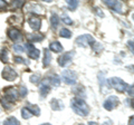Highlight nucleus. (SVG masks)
Segmentation results:
<instances>
[{
  "mask_svg": "<svg viewBox=\"0 0 134 125\" xmlns=\"http://www.w3.org/2000/svg\"><path fill=\"white\" fill-rule=\"evenodd\" d=\"M70 106H72L75 113L78 114L79 116H87L90 113L88 106H87L85 101H83L82 98H77V97L73 98L72 102H70Z\"/></svg>",
  "mask_w": 134,
  "mask_h": 125,
  "instance_id": "f257e3e1",
  "label": "nucleus"
},
{
  "mask_svg": "<svg viewBox=\"0 0 134 125\" xmlns=\"http://www.w3.org/2000/svg\"><path fill=\"white\" fill-rule=\"evenodd\" d=\"M107 84L110 85L112 88H114L115 90L120 92V93H123V92L127 88V84L125 82H123V79H121L119 77H113V78H110L107 81Z\"/></svg>",
  "mask_w": 134,
  "mask_h": 125,
  "instance_id": "f03ea898",
  "label": "nucleus"
},
{
  "mask_svg": "<svg viewBox=\"0 0 134 125\" xmlns=\"http://www.w3.org/2000/svg\"><path fill=\"white\" fill-rule=\"evenodd\" d=\"M62 79L64 83H66L67 85L76 84V81H77L76 73L73 72V70H64V72L62 73Z\"/></svg>",
  "mask_w": 134,
  "mask_h": 125,
  "instance_id": "7ed1b4c3",
  "label": "nucleus"
},
{
  "mask_svg": "<svg viewBox=\"0 0 134 125\" xmlns=\"http://www.w3.org/2000/svg\"><path fill=\"white\" fill-rule=\"evenodd\" d=\"M74 50H70V52H67L65 54H63L58 57V65L60 67H65V66L69 65L73 60V57H74Z\"/></svg>",
  "mask_w": 134,
  "mask_h": 125,
  "instance_id": "20e7f679",
  "label": "nucleus"
},
{
  "mask_svg": "<svg viewBox=\"0 0 134 125\" xmlns=\"http://www.w3.org/2000/svg\"><path fill=\"white\" fill-rule=\"evenodd\" d=\"M75 43H76V45L81 46V47H86V46H88V45L94 46L95 40L91 35H83V36H79Z\"/></svg>",
  "mask_w": 134,
  "mask_h": 125,
  "instance_id": "39448f33",
  "label": "nucleus"
},
{
  "mask_svg": "<svg viewBox=\"0 0 134 125\" xmlns=\"http://www.w3.org/2000/svg\"><path fill=\"white\" fill-rule=\"evenodd\" d=\"M17 73L14 68H11L10 66H6L5 68L2 70V78H5L6 81H9V82H12L15 81L17 78Z\"/></svg>",
  "mask_w": 134,
  "mask_h": 125,
  "instance_id": "423d86ee",
  "label": "nucleus"
},
{
  "mask_svg": "<svg viewBox=\"0 0 134 125\" xmlns=\"http://www.w3.org/2000/svg\"><path fill=\"white\" fill-rule=\"evenodd\" d=\"M119 103H120V101H119V98H117L116 96H110L105 102H104V108L105 110H107V111H112V110H114V108L119 105Z\"/></svg>",
  "mask_w": 134,
  "mask_h": 125,
  "instance_id": "0eeeda50",
  "label": "nucleus"
},
{
  "mask_svg": "<svg viewBox=\"0 0 134 125\" xmlns=\"http://www.w3.org/2000/svg\"><path fill=\"white\" fill-rule=\"evenodd\" d=\"M8 101H10L11 103H14V101H16L18 98V90H17L15 87H7L5 89V96Z\"/></svg>",
  "mask_w": 134,
  "mask_h": 125,
  "instance_id": "6e6552de",
  "label": "nucleus"
},
{
  "mask_svg": "<svg viewBox=\"0 0 134 125\" xmlns=\"http://www.w3.org/2000/svg\"><path fill=\"white\" fill-rule=\"evenodd\" d=\"M26 49H27V53H28L29 57L32 58V59H38V57L40 55V52L32 44H30V43L26 44Z\"/></svg>",
  "mask_w": 134,
  "mask_h": 125,
  "instance_id": "1a4fd4ad",
  "label": "nucleus"
},
{
  "mask_svg": "<svg viewBox=\"0 0 134 125\" xmlns=\"http://www.w3.org/2000/svg\"><path fill=\"white\" fill-rule=\"evenodd\" d=\"M105 5L108 6L111 8V9L113 11H115L117 12V14H121L122 12V2H120V1H111V0H105Z\"/></svg>",
  "mask_w": 134,
  "mask_h": 125,
  "instance_id": "9d476101",
  "label": "nucleus"
},
{
  "mask_svg": "<svg viewBox=\"0 0 134 125\" xmlns=\"http://www.w3.org/2000/svg\"><path fill=\"white\" fill-rule=\"evenodd\" d=\"M8 37L11 39V40H14V41H19V40H21V32H20L19 29H17V28H10L9 30H8Z\"/></svg>",
  "mask_w": 134,
  "mask_h": 125,
  "instance_id": "9b49d317",
  "label": "nucleus"
},
{
  "mask_svg": "<svg viewBox=\"0 0 134 125\" xmlns=\"http://www.w3.org/2000/svg\"><path fill=\"white\" fill-rule=\"evenodd\" d=\"M28 22H29V26L31 27L32 30L37 31V30H39V29H40V26H41L40 18L36 17V16H31V17L28 19Z\"/></svg>",
  "mask_w": 134,
  "mask_h": 125,
  "instance_id": "f8f14e48",
  "label": "nucleus"
},
{
  "mask_svg": "<svg viewBox=\"0 0 134 125\" xmlns=\"http://www.w3.org/2000/svg\"><path fill=\"white\" fill-rule=\"evenodd\" d=\"M39 89H40L41 97H46V96H47V94H49V92H50V85H49V83H48V81L46 79V78L40 83Z\"/></svg>",
  "mask_w": 134,
  "mask_h": 125,
  "instance_id": "ddd939ff",
  "label": "nucleus"
},
{
  "mask_svg": "<svg viewBox=\"0 0 134 125\" xmlns=\"http://www.w3.org/2000/svg\"><path fill=\"white\" fill-rule=\"evenodd\" d=\"M46 79L48 81L49 85H52L54 87H58V86L60 85V79H59V77H58V75H56V74H50V75H48Z\"/></svg>",
  "mask_w": 134,
  "mask_h": 125,
  "instance_id": "4468645a",
  "label": "nucleus"
},
{
  "mask_svg": "<svg viewBox=\"0 0 134 125\" xmlns=\"http://www.w3.org/2000/svg\"><path fill=\"white\" fill-rule=\"evenodd\" d=\"M50 107L53 108L54 111H62L64 108V104L60 99H57V98H53L50 101Z\"/></svg>",
  "mask_w": 134,
  "mask_h": 125,
  "instance_id": "2eb2a0df",
  "label": "nucleus"
},
{
  "mask_svg": "<svg viewBox=\"0 0 134 125\" xmlns=\"http://www.w3.org/2000/svg\"><path fill=\"white\" fill-rule=\"evenodd\" d=\"M44 59H43V64H44V67H48L50 65V61H52V55L49 53V49L46 48L44 50Z\"/></svg>",
  "mask_w": 134,
  "mask_h": 125,
  "instance_id": "dca6fc26",
  "label": "nucleus"
},
{
  "mask_svg": "<svg viewBox=\"0 0 134 125\" xmlns=\"http://www.w3.org/2000/svg\"><path fill=\"white\" fill-rule=\"evenodd\" d=\"M49 48H50V50H53L54 53H62L63 52V46L60 43H58V41H53V43L49 45Z\"/></svg>",
  "mask_w": 134,
  "mask_h": 125,
  "instance_id": "f3484780",
  "label": "nucleus"
},
{
  "mask_svg": "<svg viewBox=\"0 0 134 125\" xmlns=\"http://www.w3.org/2000/svg\"><path fill=\"white\" fill-rule=\"evenodd\" d=\"M26 108L30 112L31 115H35V116H39L40 115V108L37 105H30V104H29Z\"/></svg>",
  "mask_w": 134,
  "mask_h": 125,
  "instance_id": "a211bd4d",
  "label": "nucleus"
},
{
  "mask_svg": "<svg viewBox=\"0 0 134 125\" xmlns=\"http://www.w3.org/2000/svg\"><path fill=\"white\" fill-rule=\"evenodd\" d=\"M50 25H52L53 29H56L58 25H59V17L56 14H53L52 17H50Z\"/></svg>",
  "mask_w": 134,
  "mask_h": 125,
  "instance_id": "6ab92c4d",
  "label": "nucleus"
},
{
  "mask_svg": "<svg viewBox=\"0 0 134 125\" xmlns=\"http://www.w3.org/2000/svg\"><path fill=\"white\" fill-rule=\"evenodd\" d=\"M3 125H20V122L16 117L11 116V117H8L5 122H3Z\"/></svg>",
  "mask_w": 134,
  "mask_h": 125,
  "instance_id": "aec40b11",
  "label": "nucleus"
},
{
  "mask_svg": "<svg viewBox=\"0 0 134 125\" xmlns=\"http://www.w3.org/2000/svg\"><path fill=\"white\" fill-rule=\"evenodd\" d=\"M8 59H9V53L7 49H2L0 52V60L2 62H8Z\"/></svg>",
  "mask_w": 134,
  "mask_h": 125,
  "instance_id": "412c9836",
  "label": "nucleus"
},
{
  "mask_svg": "<svg viewBox=\"0 0 134 125\" xmlns=\"http://www.w3.org/2000/svg\"><path fill=\"white\" fill-rule=\"evenodd\" d=\"M28 38H29V40H31L32 43H37V41H41V40H43L44 36L39 35V34H34V35H29Z\"/></svg>",
  "mask_w": 134,
  "mask_h": 125,
  "instance_id": "4be33fe9",
  "label": "nucleus"
},
{
  "mask_svg": "<svg viewBox=\"0 0 134 125\" xmlns=\"http://www.w3.org/2000/svg\"><path fill=\"white\" fill-rule=\"evenodd\" d=\"M59 36L63 37V38H70V37H72V32L67 28H62L59 31Z\"/></svg>",
  "mask_w": 134,
  "mask_h": 125,
  "instance_id": "5701e85b",
  "label": "nucleus"
},
{
  "mask_svg": "<svg viewBox=\"0 0 134 125\" xmlns=\"http://www.w3.org/2000/svg\"><path fill=\"white\" fill-rule=\"evenodd\" d=\"M1 105H2V107H5L6 110H11L12 103H11L10 101H8L6 97H2V98H1Z\"/></svg>",
  "mask_w": 134,
  "mask_h": 125,
  "instance_id": "b1692460",
  "label": "nucleus"
},
{
  "mask_svg": "<svg viewBox=\"0 0 134 125\" xmlns=\"http://www.w3.org/2000/svg\"><path fill=\"white\" fill-rule=\"evenodd\" d=\"M30 82L32 83V84L37 85L40 82V75L39 74H32L30 76Z\"/></svg>",
  "mask_w": 134,
  "mask_h": 125,
  "instance_id": "393cba45",
  "label": "nucleus"
},
{
  "mask_svg": "<svg viewBox=\"0 0 134 125\" xmlns=\"http://www.w3.org/2000/svg\"><path fill=\"white\" fill-rule=\"evenodd\" d=\"M21 116H23V117H24L25 120H28V118H30L32 115H31V113L27 110L26 107H24L23 110H21Z\"/></svg>",
  "mask_w": 134,
  "mask_h": 125,
  "instance_id": "a878e982",
  "label": "nucleus"
},
{
  "mask_svg": "<svg viewBox=\"0 0 134 125\" xmlns=\"http://www.w3.org/2000/svg\"><path fill=\"white\" fill-rule=\"evenodd\" d=\"M67 6L69 7L70 10H74V9H76V7L78 6V1H75V0H69V1H67Z\"/></svg>",
  "mask_w": 134,
  "mask_h": 125,
  "instance_id": "bb28decb",
  "label": "nucleus"
},
{
  "mask_svg": "<svg viewBox=\"0 0 134 125\" xmlns=\"http://www.w3.org/2000/svg\"><path fill=\"white\" fill-rule=\"evenodd\" d=\"M14 60H15V62H17V64H25V65L28 64V61L26 59H24L23 57H19V56L14 57Z\"/></svg>",
  "mask_w": 134,
  "mask_h": 125,
  "instance_id": "cd10ccee",
  "label": "nucleus"
},
{
  "mask_svg": "<svg viewBox=\"0 0 134 125\" xmlns=\"http://www.w3.org/2000/svg\"><path fill=\"white\" fill-rule=\"evenodd\" d=\"M14 50L18 54H23L25 52V47L23 45H15L14 46Z\"/></svg>",
  "mask_w": 134,
  "mask_h": 125,
  "instance_id": "c85d7f7f",
  "label": "nucleus"
},
{
  "mask_svg": "<svg viewBox=\"0 0 134 125\" xmlns=\"http://www.w3.org/2000/svg\"><path fill=\"white\" fill-rule=\"evenodd\" d=\"M19 93H20V96L25 97V96L27 95V93H28V92H27V88H26L25 86H21V87H20V92H19Z\"/></svg>",
  "mask_w": 134,
  "mask_h": 125,
  "instance_id": "c756f323",
  "label": "nucleus"
},
{
  "mask_svg": "<svg viewBox=\"0 0 134 125\" xmlns=\"http://www.w3.org/2000/svg\"><path fill=\"white\" fill-rule=\"evenodd\" d=\"M63 21H64L65 24H67V25H72V24H73V21L70 20V18H69V17H66V16H64V17H63Z\"/></svg>",
  "mask_w": 134,
  "mask_h": 125,
  "instance_id": "7c9ffc66",
  "label": "nucleus"
},
{
  "mask_svg": "<svg viewBox=\"0 0 134 125\" xmlns=\"http://www.w3.org/2000/svg\"><path fill=\"white\" fill-rule=\"evenodd\" d=\"M127 94H129V95H131V97L133 96V85L127 86Z\"/></svg>",
  "mask_w": 134,
  "mask_h": 125,
  "instance_id": "2f4dec72",
  "label": "nucleus"
},
{
  "mask_svg": "<svg viewBox=\"0 0 134 125\" xmlns=\"http://www.w3.org/2000/svg\"><path fill=\"white\" fill-rule=\"evenodd\" d=\"M12 5H14V7H20L24 5V1H15L12 2Z\"/></svg>",
  "mask_w": 134,
  "mask_h": 125,
  "instance_id": "473e14b6",
  "label": "nucleus"
},
{
  "mask_svg": "<svg viewBox=\"0 0 134 125\" xmlns=\"http://www.w3.org/2000/svg\"><path fill=\"white\" fill-rule=\"evenodd\" d=\"M5 7H6V2L2 1V0H0V9H3Z\"/></svg>",
  "mask_w": 134,
  "mask_h": 125,
  "instance_id": "72a5a7b5",
  "label": "nucleus"
},
{
  "mask_svg": "<svg viewBox=\"0 0 134 125\" xmlns=\"http://www.w3.org/2000/svg\"><path fill=\"white\" fill-rule=\"evenodd\" d=\"M127 45H129V48H131V52L133 53V41H132V40H131V41H129Z\"/></svg>",
  "mask_w": 134,
  "mask_h": 125,
  "instance_id": "f704fd0d",
  "label": "nucleus"
},
{
  "mask_svg": "<svg viewBox=\"0 0 134 125\" xmlns=\"http://www.w3.org/2000/svg\"><path fill=\"white\" fill-rule=\"evenodd\" d=\"M95 11L97 12V14H98V15L100 16V17H104V14H102V12L99 11V9H98V8H95Z\"/></svg>",
  "mask_w": 134,
  "mask_h": 125,
  "instance_id": "c9c22d12",
  "label": "nucleus"
},
{
  "mask_svg": "<svg viewBox=\"0 0 134 125\" xmlns=\"http://www.w3.org/2000/svg\"><path fill=\"white\" fill-rule=\"evenodd\" d=\"M129 125H134V118H133V116H131V118H130Z\"/></svg>",
  "mask_w": 134,
  "mask_h": 125,
  "instance_id": "e433bc0d",
  "label": "nucleus"
},
{
  "mask_svg": "<svg viewBox=\"0 0 134 125\" xmlns=\"http://www.w3.org/2000/svg\"><path fill=\"white\" fill-rule=\"evenodd\" d=\"M108 124H110V122H107L106 124H104V125H108ZM88 125H98V124H96V123H93V122H90V123H88Z\"/></svg>",
  "mask_w": 134,
  "mask_h": 125,
  "instance_id": "4c0bfd02",
  "label": "nucleus"
},
{
  "mask_svg": "<svg viewBox=\"0 0 134 125\" xmlns=\"http://www.w3.org/2000/svg\"><path fill=\"white\" fill-rule=\"evenodd\" d=\"M41 125H52V124H48V123H45V124H41Z\"/></svg>",
  "mask_w": 134,
  "mask_h": 125,
  "instance_id": "58836bf2",
  "label": "nucleus"
},
{
  "mask_svg": "<svg viewBox=\"0 0 134 125\" xmlns=\"http://www.w3.org/2000/svg\"><path fill=\"white\" fill-rule=\"evenodd\" d=\"M0 112H1V110H0Z\"/></svg>",
  "mask_w": 134,
  "mask_h": 125,
  "instance_id": "ea45409f",
  "label": "nucleus"
}]
</instances>
